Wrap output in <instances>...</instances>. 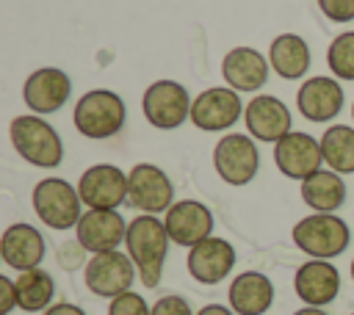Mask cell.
<instances>
[{
    "label": "cell",
    "instance_id": "obj_32",
    "mask_svg": "<svg viewBox=\"0 0 354 315\" xmlns=\"http://www.w3.org/2000/svg\"><path fill=\"white\" fill-rule=\"evenodd\" d=\"M14 307H19L17 301V285L8 276H0V315H8Z\"/></svg>",
    "mask_w": 354,
    "mask_h": 315
},
{
    "label": "cell",
    "instance_id": "obj_36",
    "mask_svg": "<svg viewBox=\"0 0 354 315\" xmlns=\"http://www.w3.org/2000/svg\"><path fill=\"white\" fill-rule=\"evenodd\" d=\"M351 279H354V260H351Z\"/></svg>",
    "mask_w": 354,
    "mask_h": 315
},
{
    "label": "cell",
    "instance_id": "obj_16",
    "mask_svg": "<svg viewBox=\"0 0 354 315\" xmlns=\"http://www.w3.org/2000/svg\"><path fill=\"white\" fill-rule=\"evenodd\" d=\"M243 122L249 135L266 144H277L290 133V111L279 97L271 94H257L254 99H249L243 111Z\"/></svg>",
    "mask_w": 354,
    "mask_h": 315
},
{
    "label": "cell",
    "instance_id": "obj_1",
    "mask_svg": "<svg viewBox=\"0 0 354 315\" xmlns=\"http://www.w3.org/2000/svg\"><path fill=\"white\" fill-rule=\"evenodd\" d=\"M169 232L163 218L141 213L127 224V254L138 268V279L144 287H158L160 276H163V262H166V251H169Z\"/></svg>",
    "mask_w": 354,
    "mask_h": 315
},
{
    "label": "cell",
    "instance_id": "obj_21",
    "mask_svg": "<svg viewBox=\"0 0 354 315\" xmlns=\"http://www.w3.org/2000/svg\"><path fill=\"white\" fill-rule=\"evenodd\" d=\"M268 69H271V64L254 47H232L221 61V77L238 94L263 88L268 80Z\"/></svg>",
    "mask_w": 354,
    "mask_h": 315
},
{
    "label": "cell",
    "instance_id": "obj_28",
    "mask_svg": "<svg viewBox=\"0 0 354 315\" xmlns=\"http://www.w3.org/2000/svg\"><path fill=\"white\" fill-rule=\"evenodd\" d=\"M108 315H152V307L144 301V296L127 290L116 298H111V307H108Z\"/></svg>",
    "mask_w": 354,
    "mask_h": 315
},
{
    "label": "cell",
    "instance_id": "obj_12",
    "mask_svg": "<svg viewBox=\"0 0 354 315\" xmlns=\"http://www.w3.org/2000/svg\"><path fill=\"white\" fill-rule=\"evenodd\" d=\"M274 163L288 180H307L310 174L321 171V141H315L310 133L290 130L285 138L274 144Z\"/></svg>",
    "mask_w": 354,
    "mask_h": 315
},
{
    "label": "cell",
    "instance_id": "obj_34",
    "mask_svg": "<svg viewBox=\"0 0 354 315\" xmlns=\"http://www.w3.org/2000/svg\"><path fill=\"white\" fill-rule=\"evenodd\" d=\"M196 315H235V312H232V307H224V304H207Z\"/></svg>",
    "mask_w": 354,
    "mask_h": 315
},
{
    "label": "cell",
    "instance_id": "obj_23",
    "mask_svg": "<svg viewBox=\"0 0 354 315\" xmlns=\"http://www.w3.org/2000/svg\"><path fill=\"white\" fill-rule=\"evenodd\" d=\"M268 64L279 77L299 80L307 75L313 55H310L307 41L299 33H279L268 47Z\"/></svg>",
    "mask_w": 354,
    "mask_h": 315
},
{
    "label": "cell",
    "instance_id": "obj_24",
    "mask_svg": "<svg viewBox=\"0 0 354 315\" xmlns=\"http://www.w3.org/2000/svg\"><path fill=\"white\" fill-rule=\"evenodd\" d=\"M301 199L315 213H335L346 202V182L337 171L321 169L301 180Z\"/></svg>",
    "mask_w": 354,
    "mask_h": 315
},
{
    "label": "cell",
    "instance_id": "obj_2",
    "mask_svg": "<svg viewBox=\"0 0 354 315\" xmlns=\"http://www.w3.org/2000/svg\"><path fill=\"white\" fill-rule=\"evenodd\" d=\"M8 138L22 160L39 169H55L64 160V144L61 135L50 122H44L39 113H25L11 119Z\"/></svg>",
    "mask_w": 354,
    "mask_h": 315
},
{
    "label": "cell",
    "instance_id": "obj_30",
    "mask_svg": "<svg viewBox=\"0 0 354 315\" xmlns=\"http://www.w3.org/2000/svg\"><path fill=\"white\" fill-rule=\"evenodd\" d=\"M152 315H196L183 296H163L152 304Z\"/></svg>",
    "mask_w": 354,
    "mask_h": 315
},
{
    "label": "cell",
    "instance_id": "obj_20",
    "mask_svg": "<svg viewBox=\"0 0 354 315\" xmlns=\"http://www.w3.org/2000/svg\"><path fill=\"white\" fill-rule=\"evenodd\" d=\"M47 254V243L44 235L33 227V224H11L6 227L3 238H0V257L8 268L14 271H30L39 268V262Z\"/></svg>",
    "mask_w": 354,
    "mask_h": 315
},
{
    "label": "cell",
    "instance_id": "obj_18",
    "mask_svg": "<svg viewBox=\"0 0 354 315\" xmlns=\"http://www.w3.org/2000/svg\"><path fill=\"white\" fill-rule=\"evenodd\" d=\"M185 265H188V274L199 285H218L235 268V249L230 240L210 235L202 243H196L194 249H188Z\"/></svg>",
    "mask_w": 354,
    "mask_h": 315
},
{
    "label": "cell",
    "instance_id": "obj_8",
    "mask_svg": "<svg viewBox=\"0 0 354 315\" xmlns=\"http://www.w3.org/2000/svg\"><path fill=\"white\" fill-rule=\"evenodd\" d=\"M213 166H216V174L227 185L238 188V185L252 182L260 169V152L254 146V138L243 133L221 135L218 144L213 146Z\"/></svg>",
    "mask_w": 354,
    "mask_h": 315
},
{
    "label": "cell",
    "instance_id": "obj_13",
    "mask_svg": "<svg viewBox=\"0 0 354 315\" xmlns=\"http://www.w3.org/2000/svg\"><path fill=\"white\" fill-rule=\"evenodd\" d=\"M343 102H346L343 86L337 83V77H329V75H313L296 91L299 113L315 124L332 122L343 111Z\"/></svg>",
    "mask_w": 354,
    "mask_h": 315
},
{
    "label": "cell",
    "instance_id": "obj_5",
    "mask_svg": "<svg viewBox=\"0 0 354 315\" xmlns=\"http://www.w3.org/2000/svg\"><path fill=\"white\" fill-rule=\"evenodd\" d=\"M33 210L36 216L44 221V227L50 229H72L77 227L80 216H83V199L77 193V188H72L66 180L61 177H44L33 185Z\"/></svg>",
    "mask_w": 354,
    "mask_h": 315
},
{
    "label": "cell",
    "instance_id": "obj_17",
    "mask_svg": "<svg viewBox=\"0 0 354 315\" xmlns=\"http://www.w3.org/2000/svg\"><path fill=\"white\" fill-rule=\"evenodd\" d=\"M75 235L91 254L113 251L127 238V221L119 216V210H86L75 227Z\"/></svg>",
    "mask_w": 354,
    "mask_h": 315
},
{
    "label": "cell",
    "instance_id": "obj_14",
    "mask_svg": "<svg viewBox=\"0 0 354 315\" xmlns=\"http://www.w3.org/2000/svg\"><path fill=\"white\" fill-rule=\"evenodd\" d=\"M72 94V80L64 69L58 66H41L36 72L28 75L25 86H22V99L25 105L39 113V116H47V113H55L66 105Z\"/></svg>",
    "mask_w": 354,
    "mask_h": 315
},
{
    "label": "cell",
    "instance_id": "obj_11",
    "mask_svg": "<svg viewBox=\"0 0 354 315\" xmlns=\"http://www.w3.org/2000/svg\"><path fill=\"white\" fill-rule=\"evenodd\" d=\"M77 193L88 210H116L127 202V171L113 163L88 166L80 174Z\"/></svg>",
    "mask_w": 354,
    "mask_h": 315
},
{
    "label": "cell",
    "instance_id": "obj_31",
    "mask_svg": "<svg viewBox=\"0 0 354 315\" xmlns=\"http://www.w3.org/2000/svg\"><path fill=\"white\" fill-rule=\"evenodd\" d=\"M83 262H88V260H86V249L80 246L77 238H75V243H64V246L58 249V265H61V268L75 271V268L83 265Z\"/></svg>",
    "mask_w": 354,
    "mask_h": 315
},
{
    "label": "cell",
    "instance_id": "obj_7",
    "mask_svg": "<svg viewBox=\"0 0 354 315\" xmlns=\"http://www.w3.org/2000/svg\"><path fill=\"white\" fill-rule=\"evenodd\" d=\"M136 276H138L136 262L130 260V254H122L119 249L91 254L88 262L83 265L86 287L100 298H116L127 293Z\"/></svg>",
    "mask_w": 354,
    "mask_h": 315
},
{
    "label": "cell",
    "instance_id": "obj_33",
    "mask_svg": "<svg viewBox=\"0 0 354 315\" xmlns=\"http://www.w3.org/2000/svg\"><path fill=\"white\" fill-rule=\"evenodd\" d=\"M44 315H86L77 304H69V301H58V304H53V307H47L44 309Z\"/></svg>",
    "mask_w": 354,
    "mask_h": 315
},
{
    "label": "cell",
    "instance_id": "obj_10",
    "mask_svg": "<svg viewBox=\"0 0 354 315\" xmlns=\"http://www.w3.org/2000/svg\"><path fill=\"white\" fill-rule=\"evenodd\" d=\"M246 105L241 102V94L230 86H210L199 91L191 102V122L194 127L205 133H221L230 130L241 116Z\"/></svg>",
    "mask_w": 354,
    "mask_h": 315
},
{
    "label": "cell",
    "instance_id": "obj_19",
    "mask_svg": "<svg viewBox=\"0 0 354 315\" xmlns=\"http://www.w3.org/2000/svg\"><path fill=\"white\" fill-rule=\"evenodd\" d=\"M293 290L307 307H326L340 293V271L329 260H307L296 268Z\"/></svg>",
    "mask_w": 354,
    "mask_h": 315
},
{
    "label": "cell",
    "instance_id": "obj_35",
    "mask_svg": "<svg viewBox=\"0 0 354 315\" xmlns=\"http://www.w3.org/2000/svg\"><path fill=\"white\" fill-rule=\"evenodd\" d=\"M293 315H329L324 307H301V309H296Z\"/></svg>",
    "mask_w": 354,
    "mask_h": 315
},
{
    "label": "cell",
    "instance_id": "obj_29",
    "mask_svg": "<svg viewBox=\"0 0 354 315\" xmlns=\"http://www.w3.org/2000/svg\"><path fill=\"white\" fill-rule=\"evenodd\" d=\"M318 8L332 22H351L354 19V0H318Z\"/></svg>",
    "mask_w": 354,
    "mask_h": 315
},
{
    "label": "cell",
    "instance_id": "obj_25",
    "mask_svg": "<svg viewBox=\"0 0 354 315\" xmlns=\"http://www.w3.org/2000/svg\"><path fill=\"white\" fill-rule=\"evenodd\" d=\"M14 285H17L19 309H25V312H44L47 307H53L55 282H53V276L44 268L19 271V276L14 279Z\"/></svg>",
    "mask_w": 354,
    "mask_h": 315
},
{
    "label": "cell",
    "instance_id": "obj_15",
    "mask_svg": "<svg viewBox=\"0 0 354 315\" xmlns=\"http://www.w3.org/2000/svg\"><path fill=\"white\" fill-rule=\"evenodd\" d=\"M163 224H166V232H169L171 243L194 249L196 243L210 238V232H213V213H210L207 204H202L196 199H180V202H174L166 210Z\"/></svg>",
    "mask_w": 354,
    "mask_h": 315
},
{
    "label": "cell",
    "instance_id": "obj_9",
    "mask_svg": "<svg viewBox=\"0 0 354 315\" xmlns=\"http://www.w3.org/2000/svg\"><path fill=\"white\" fill-rule=\"evenodd\" d=\"M127 204L158 216L174 204V185L169 174L155 163H136L127 171Z\"/></svg>",
    "mask_w": 354,
    "mask_h": 315
},
{
    "label": "cell",
    "instance_id": "obj_22",
    "mask_svg": "<svg viewBox=\"0 0 354 315\" xmlns=\"http://www.w3.org/2000/svg\"><path fill=\"white\" fill-rule=\"evenodd\" d=\"M227 298L235 315H266L274 304V285L260 271H243L232 279Z\"/></svg>",
    "mask_w": 354,
    "mask_h": 315
},
{
    "label": "cell",
    "instance_id": "obj_6",
    "mask_svg": "<svg viewBox=\"0 0 354 315\" xmlns=\"http://www.w3.org/2000/svg\"><path fill=\"white\" fill-rule=\"evenodd\" d=\"M191 97L177 80H155L147 86L141 97L144 119L155 130H177L185 119H191Z\"/></svg>",
    "mask_w": 354,
    "mask_h": 315
},
{
    "label": "cell",
    "instance_id": "obj_26",
    "mask_svg": "<svg viewBox=\"0 0 354 315\" xmlns=\"http://www.w3.org/2000/svg\"><path fill=\"white\" fill-rule=\"evenodd\" d=\"M324 163L337 174H354V127L332 124L321 135Z\"/></svg>",
    "mask_w": 354,
    "mask_h": 315
},
{
    "label": "cell",
    "instance_id": "obj_4",
    "mask_svg": "<svg viewBox=\"0 0 354 315\" xmlns=\"http://www.w3.org/2000/svg\"><path fill=\"white\" fill-rule=\"evenodd\" d=\"M290 238L296 249L310 254V260H335L348 249L351 232H348V224L335 213H313L296 221Z\"/></svg>",
    "mask_w": 354,
    "mask_h": 315
},
{
    "label": "cell",
    "instance_id": "obj_38",
    "mask_svg": "<svg viewBox=\"0 0 354 315\" xmlns=\"http://www.w3.org/2000/svg\"><path fill=\"white\" fill-rule=\"evenodd\" d=\"M351 315H354V312H351Z\"/></svg>",
    "mask_w": 354,
    "mask_h": 315
},
{
    "label": "cell",
    "instance_id": "obj_3",
    "mask_svg": "<svg viewBox=\"0 0 354 315\" xmlns=\"http://www.w3.org/2000/svg\"><path fill=\"white\" fill-rule=\"evenodd\" d=\"M124 119H127L124 99L111 88L86 91L75 102V111H72V122H75L77 133L86 138H94V141L116 135L124 127Z\"/></svg>",
    "mask_w": 354,
    "mask_h": 315
},
{
    "label": "cell",
    "instance_id": "obj_37",
    "mask_svg": "<svg viewBox=\"0 0 354 315\" xmlns=\"http://www.w3.org/2000/svg\"><path fill=\"white\" fill-rule=\"evenodd\" d=\"M351 116H354V105H351Z\"/></svg>",
    "mask_w": 354,
    "mask_h": 315
},
{
    "label": "cell",
    "instance_id": "obj_27",
    "mask_svg": "<svg viewBox=\"0 0 354 315\" xmlns=\"http://www.w3.org/2000/svg\"><path fill=\"white\" fill-rule=\"evenodd\" d=\"M326 66L337 80H354V30L332 39L326 50Z\"/></svg>",
    "mask_w": 354,
    "mask_h": 315
}]
</instances>
